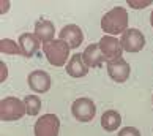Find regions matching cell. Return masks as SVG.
I'll return each mask as SVG.
<instances>
[{
  "instance_id": "6da1fadb",
  "label": "cell",
  "mask_w": 153,
  "mask_h": 136,
  "mask_svg": "<svg viewBox=\"0 0 153 136\" xmlns=\"http://www.w3.org/2000/svg\"><path fill=\"white\" fill-rule=\"evenodd\" d=\"M128 11L123 7H115L109 10L101 19V29L106 32L107 35L115 37L118 33H123L125 30H128Z\"/></svg>"
},
{
  "instance_id": "7a4b0ae2",
  "label": "cell",
  "mask_w": 153,
  "mask_h": 136,
  "mask_svg": "<svg viewBox=\"0 0 153 136\" xmlns=\"http://www.w3.org/2000/svg\"><path fill=\"white\" fill-rule=\"evenodd\" d=\"M70 51L71 48L62 40H54L51 43L43 44V52L52 67H63L70 59Z\"/></svg>"
},
{
  "instance_id": "3957f363",
  "label": "cell",
  "mask_w": 153,
  "mask_h": 136,
  "mask_svg": "<svg viewBox=\"0 0 153 136\" xmlns=\"http://www.w3.org/2000/svg\"><path fill=\"white\" fill-rule=\"evenodd\" d=\"M27 114L24 101L16 97H7L0 101V119L3 122L19 120Z\"/></svg>"
},
{
  "instance_id": "277c9868",
  "label": "cell",
  "mask_w": 153,
  "mask_h": 136,
  "mask_svg": "<svg viewBox=\"0 0 153 136\" xmlns=\"http://www.w3.org/2000/svg\"><path fill=\"white\" fill-rule=\"evenodd\" d=\"M71 112H73V117L77 122H84V123L92 122L95 114H96V106L93 103V100H90L87 97H81V98L73 101Z\"/></svg>"
},
{
  "instance_id": "5b68a950",
  "label": "cell",
  "mask_w": 153,
  "mask_h": 136,
  "mask_svg": "<svg viewBox=\"0 0 153 136\" xmlns=\"http://www.w3.org/2000/svg\"><path fill=\"white\" fill-rule=\"evenodd\" d=\"M60 119L55 114H44L35 122L33 133L35 136H59Z\"/></svg>"
},
{
  "instance_id": "8992f818",
  "label": "cell",
  "mask_w": 153,
  "mask_h": 136,
  "mask_svg": "<svg viewBox=\"0 0 153 136\" xmlns=\"http://www.w3.org/2000/svg\"><path fill=\"white\" fill-rule=\"evenodd\" d=\"M120 44L126 52H139L145 46V35L137 29H128L122 33Z\"/></svg>"
},
{
  "instance_id": "52a82bcc",
  "label": "cell",
  "mask_w": 153,
  "mask_h": 136,
  "mask_svg": "<svg viewBox=\"0 0 153 136\" xmlns=\"http://www.w3.org/2000/svg\"><path fill=\"white\" fill-rule=\"evenodd\" d=\"M100 49H101V54H103V59L104 62H114L122 59V52H123V48L120 44V40H117L115 37H111V35H106L100 40Z\"/></svg>"
},
{
  "instance_id": "ba28073f",
  "label": "cell",
  "mask_w": 153,
  "mask_h": 136,
  "mask_svg": "<svg viewBox=\"0 0 153 136\" xmlns=\"http://www.w3.org/2000/svg\"><path fill=\"white\" fill-rule=\"evenodd\" d=\"M27 82H29V87L36 93H46L49 92L51 86H52V79H51L49 73L43 70L32 71L29 78H27Z\"/></svg>"
},
{
  "instance_id": "9c48e42d",
  "label": "cell",
  "mask_w": 153,
  "mask_h": 136,
  "mask_svg": "<svg viewBox=\"0 0 153 136\" xmlns=\"http://www.w3.org/2000/svg\"><path fill=\"white\" fill-rule=\"evenodd\" d=\"M107 75L114 82L122 84L131 75V67L125 59H118L107 64Z\"/></svg>"
},
{
  "instance_id": "30bf717a",
  "label": "cell",
  "mask_w": 153,
  "mask_h": 136,
  "mask_svg": "<svg viewBox=\"0 0 153 136\" xmlns=\"http://www.w3.org/2000/svg\"><path fill=\"white\" fill-rule=\"evenodd\" d=\"M59 40L65 41L71 49H77L82 44V41H84V33H82V30H81L79 25L68 24V25H65L63 29H62Z\"/></svg>"
},
{
  "instance_id": "8fae6325",
  "label": "cell",
  "mask_w": 153,
  "mask_h": 136,
  "mask_svg": "<svg viewBox=\"0 0 153 136\" xmlns=\"http://www.w3.org/2000/svg\"><path fill=\"white\" fill-rule=\"evenodd\" d=\"M35 37L43 41V44L54 41V37H55V27L54 24L51 22L49 19H39L35 22Z\"/></svg>"
},
{
  "instance_id": "7c38bea8",
  "label": "cell",
  "mask_w": 153,
  "mask_h": 136,
  "mask_svg": "<svg viewBox=\"0 0 153 136\" xmlns=\"http://www.w3.org/2000/svg\"><path fill=\"white\" fill-rule=\"evenodd\" d=\"M19 48L24 57H33L39 49V40L35 37V33H22L19 37Z\"/></svg>"
},
{
  "instance_id": "4fadbf2b",
  "label": "cell",
  "mask_w": 153,
  "mask_h": 136,
  "mask_svg": "<svg viewBox=\"0 0 153 136\" xmlns=\"http://www.w3.org/2000/svg\"><path fill=\"white\" fill-rule=\"evenodd\" d=\"M66 73L71 78H84L88 73V67L84 64L82 54H73L66 64Z\"/></svg>"
},
{
  "instance_id": "5bb4252c",
  "label": "cell",
  "mask_w": 153,
  "mask_h": 136,
  "mask_svg": "<svg viewBox=\"0 0 153 136\" xmlns=\"http://www.w3.org/2000/svg\"><path fill=\"white\" fill-rule=\"evenodd\" d=\"M82 59H84V64L87 67H92V68H98L103 65V54H101V49H100V44L98 43H93V44H88L85 48V51L82 52Z\"/></svg>"
},
{
  "instance_id": "9a60e30c",
  "label": "cell",
  "mask_w": 153,
  "mask_h": 136,
  "mask_svg": "<svg viewBox=\"0 0 153 136\" xmlns=\"http://www.w3.org/2000/svg\"><path fill=\"white\" fill-rule=\"evenodd\" d=\"M120 125H122V116L117 111L109 109V111L103 112V116H101V127H103V130H106V132H115Z\"/></svg>"
},
{
  "instance_id": "2e32d148",
  "label": "cell",
  "mask_w": 153,
  "mask_h": 136,
  "mask_svg": "<svg viewBox=\"0 0 153 136\" xmlns=\"http://www.w3.org/2000/svg\"><path fill=\"white\" fill-rule=\"evenodd\" d=\"M24 105H25V111L29 116H38L41 111V100L36 95H27L24 98Z\"/></svg>"
},
{
  "instance_id": "e0dca14e",
  "label": "cell",
  "mask_w": 153,
  "mask_h": 136,
  "mask_svg": "<svg viewBox=\"0 0 153 136\" xmlns=\"http://www.w3.org/2000/svg\"><path fill=\"white\" fill-rule=\"evenodd\" d=\"M0 51H2V54H8V55H22L19 43H16L10 38H3L0 41Z\"/></svg>"
},
{
  "instance_id": "ac0fdd59",
  "label": "cell",
  "mask_w": 153,
  "mask_h": 136,
  "mask_svg": "<svg viewBox=\"0 0 153 136\" xmlns=\"http://www.w3.org/2000/svg\"><path fill=\"white\" fill-rule=\"evenodd\" d=\"M150 3H153L152 0H128V5L131 8H134V10H137V8H147Z\"/></svg>"
},
{
  "instance_id": "d6986e66",
  "label": "cell",
  "mask_w": 153,
  "mask_h": 136,
  "mask_svg": "<svg viewBox=\"0 0 153 136\" xmlns=\"http://www.w3.org/2000/svg\"><path fill=\"white\" fill-rule=\"evenodd\" d=\"M117 136H140V132L136 127H125L118 132Z\"/></svg>"
},
{
  "instance_id": "ffe728a7",
  "label": "cell",
  "mask_w": 153,
  "mask_h": 136,
  "mask_svg": "<svg viewBox=\"0 0 153 136\" xmlns=\"http://www.w3.org/2000/svg\"><path fill=\"white\" fill-rule=\"evenodd\" d=\"M8 78V68L5 62H0V82H5Z\"/></svg>"
},
{
  "instance_id": "44dd1931",
  "label": "cell",
  "mask_w": 153,
  "mask_h": 136,
  "mask_svg": "<svg viewBox=\"0 0 153 136\" xmlns=\"http://www.w3.org/2000/svg\"><path fill=\"white\" fill-rule=\"evenodd\" d=\"M8 8H10V2L8 0H3V2H0V13H7L8 11Z\"/></svg>"
},
{
  "instance_id": "7402d4cb",
  "label": "cell",
  "mask_w": 153,
  "mask_h": 136,
  "mask_svg": "<svg viewBox=\"0 0 153 136\" xmlns=\"http://www.w3.org/2000/svg\"><path fill=\"white\" fill-rule=\"evenodd\" d=\"M150 24H152V27H153V11L150 13Z\"/></svg>"
}]
</instances>
